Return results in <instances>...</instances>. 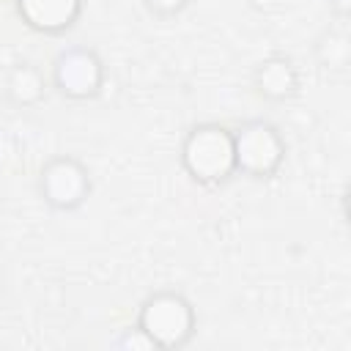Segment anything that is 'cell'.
<instances>
[{
	"label": "cell",
	"mask_w": 351,
	"mask_h": 351,
	"mask_svg": "<svg viewBox=\"0 0 351 351\" xmlns=\"http://www.w3.org/2000/svg\"><path fill=\"white\" fill-rule=\"evenodd\" d=\"M181 167L200 186H219L236 173L233 132L222 123H197L181 143Z\"/></svg>",
	"instance_id": "obj_1"
},
{
	"label": "cell",
	"mask_w": 351,
	"mask_h": 351,
	"mask_svg": "<svg viewBox=\"0 0 351 351\" xmlns=\"http://www.w3.org/2000/svg\"><path fill=\"white\" fill-rule=\"evenodd\" d=\"M137 326L154 343V348L176 351L184 348L197 326L195 307L178 291H156L151 293L137 313Z\"/></svg>",
	"instance_id": "obj_2"
},
{
	"label": "cell",
	"mask_w": 351,
	"mask_h": 351,
	"mask_svg": "<svg viewBox=\"0 0 351 351\" xmlns=\"http://www.w3.org/2000/svg\"><path fill=\"white\" fill-rule=\"evenodd\" d=\"M236 173L250 178H271L285 162V140L269 121H247L233 132Z\"/></svg>",
	"instance_id": "obj_3"
},
{
	"label": "cell",
	"mask_w": 351,
	"mask_h": 351,
	"mask_svg": "<svg viewBox=\"0 0 351 351\" xmlns=\"http://www.w3.org/2000/svg\"><path fill=\"white\" fill-rule=\"evenodd\" d=\"M52 85L71 101H88L104 85V63L88 47H66L52 60Z\"/></svg>",
	"instance_id": "obj_4"
},
{
	"label": "cell",
	"mask_w": 351,
	"mask_h": 351,
	"mask_svg": "<svg viewBox=\"0 0 351 351\" xmlns=\"http://www.w3.org/2000/svg\"><path fill=\"white\" fill-rule=\"evenodd\" d=\"M38 192L55 211H74L90 195V176L74 156H55L41 167Z\"/></svg>",
	"instance_id": "obj_5"
},
{
	"label": "cell",
	"mask_w": 351,
	"mask_h": 351,
	"mask_svg": "<svg viewBox=\"0 0 351 351\" xmlns=\"http://www.w3.org/2000/svg\"><path fill=\"white\" fill-rule=\"evenodd\" d=\"M16 14L30 30L58 36L74 27L82 14V0H16Z\"/></svg>",
	"instance_id": "obj_6"
},
{
	"label": "cell",
	"mask_w": 351,
	"mask_h": 351,
	"mask_svg": "<svg viewBox=\"0 0 351 351\" xmlns=\"http://www.w3.org/2000/svg\"><path fill=\"white\" fill-rule=\"evenodd\" d=\"M255 88L269 101H288L299 90V71L291 58L285 55H269L255 66Z\"/></svg>",
	"instance_id": "obj_7"
},
{
	"label": "cell",
	"mask_w": 351,
	"mask_h": 351,
	"mask_svg": "<svg viewBox=\"0 0 351 351\" xmlns=\"http://www.w3.org/2000/svg\"><path fill=\"white\" fill-rule=\"evenodd\" d=\"M5 93L16 107H33L44 99V77L36 66L19 63L5 80Z\"/></svg>",
	"instance_id": "obj_8"
},
{
	"label": "cell",
	"mask_w": 351,
	"mask_h": 351,
	"mask_svg": "<svg viewBox=\"0 0 351 351\" xmlns=\"http://www.w3.org/2000/svg\"><path fill=\"white\" fill-rule=\"evenodd\" d=\"M112 346L121 348V351H151V348H154V343L145 337V332H143L140 326H134V329H123V335H121Z\"/></svg>",
	"instance_id": "obj_9"
},
{
	"label": "cell",
	"mask_w": 351,
	"mask_h": 351,
	"mask_svg": "<svg viewBox=\"0 0 351 351\" xmlns=\"http://www.w3.org/2000/svg\"><path fill=\"white\" fill-rule=\"evenodd\" d=\"M143 5H145L154 16L170 19V16H178V14L189 5V0H143Z\"/></svg>",
	"instance_id": "obj_10"
},
{
	"label": "cell",
	"mask_w": 351,
	"mask_h": 351,
	"mask_svg": "<svg viewBox=\"0 0 351 351\" xmlns=\"http://www.w3.org/2000/svg\"><path fill=\"white\" fill-rule=\"evenodd\" d=\"M329 5L335 8V14H337V16H346V14H348V8H351V0H329Z\"/></svg>",
	"instance_id": "obj_11"
}]
</instances>
